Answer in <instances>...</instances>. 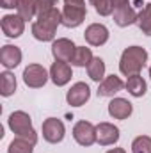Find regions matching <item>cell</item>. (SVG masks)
Returning <instances> with one entry per match:
<instances>
[{
	"mask_svg": "<svg viewBox=\"0 0 151 153\" xmlns=\"http://www.w3.org/2000/svg\"><path fill=\"white\" fill-rule=\"evenodd\" d=\"M123 87H124V82L119 76L109 75L100 82V85H98V96H112L114 98V94H117L119 91H123Z\"/></svg>",
	"mask_w": 151,
	"mask_h": 153,
	"instance_id": "obj_15",
	"label": "cell"
},
{
	"mask_svg": "<svg viewBox=\"0 0 151 153\" xmlns=\"http://www.w3.org/2000/svg\"><path fill=\"white\" fill-rule=\"evenodd\" d=\"M107 153H126L124 148H112V150H109Z\"/></svg>",
	"mask_w": 151,
	"mask_h": 153,
	"instance_id": "obj_31",
	"label": "cell"
},
{
	"mask_svg": "<svg viewBox=\"0 0 151 153\" xmlns=\"http://www.w3.org/2000/svg\"><path fill=\"white\" fill-rule=\"evenodd\" d=\"M110 4H112V7H114V9H117V7L128 5V0H110Z\"/></svg>",
	"mask_w": 151,
	"mask_h": 153,
	"instance_id": "obj_30",
	"label": "cell"
},
{
	"mask_svg": "<svg viewBox=\"0 0 151 153\" xmlns=\"http://www.w3.org/2000/svg\"><path fill=\"white\" fill-rule=\"evenodd\" d=\"M2 32L7 38H20L25 32V20L20 14H5L2 16Z\"/></svg>",
	"mask_w": 151,
	"mask_h": 153,
	"instance_id": "obj_6",
	"label": "cell"
},
{
	"mask_svg": "<svg viewBox=\"0 0 151 153\" xmlns=\"http://www.w3.org/2000/svg\"><path fill=\"white\" fill-rule=\"evenodd\" d=\"M124 87H126V91H128L132 96H135V98L144 96V94H146V91H148V84H146V80H144L141 75L128 76V80H126Z\"/></svg>",
	"mask_w": 151,
	"mask_h": 153,
	"instance_id": "obj_18",
	"label": "cell"
},
{
	"mask_svg": "<svg viewBox=\"0 0 151 153\" xmlns=\"http://www.w3.org/2000/svg\"><path fill=\"white\" fill-rule=\"evenodd\" d=\"M87 75H89L91 80H94V82L100 84L105 78V61L101 57H94L91 61V64L87 66Z\"/></svg>",
	"mask_w": 151,
	"mask_h": 153,
	"instance_id": "obj_20",
	"label": "cell"
},
{
	"mask_svg": "<svg viewBox=\"0 0 151 153\" xmlns=\"http://www.w3.org/2000/svg\"><path fill=\"white\" fill-rule=\"evenodd\" d=\"M34 2H36V9H38V16L55 9V5H57V0H34Z\"/></svg>",
	"mask_w": 151,
	"mask_h": 153,
	"instance_id": "obj_27",
	"label": "cell"
},
{
	"mask_svg": "<svg viewBox=\"0 0 151 153\" xmlns=\"http://www.w3.org/2000/svg\"><path fill=\"white\" fill-rule=\"evenodd\" d=\"M146 61H148V52L142 46H128L121 53L119 71L124 76L141 75L142 68L146 66Z\"/></svg>",
	"mask_w": 151,
	"mask_h": 153,
	"instance_id": "obj_1",
	"label": "cell"
},
{
	"mask_svg": "<svg viewBox=\"0 0 151 153\" xmlns=\"http://www.w3.org/2000/svg\"><path fill=\"white\" fill-rule=\"evenodd\" d=\"M85 14H87L85 7L64 5V9H62V25H66L68 29H75V27L84 23Z\"/></svg>",
	"mask_w": 151,
	"mask_h": 153,
	"instance_id": "obj_12",
	"label": "cell"
},
{
	"mask_svg": "<svg viewBox=\"0 0 151 153\" xmlns=\"http://www.w3.org/2000/svg\"><path fill=\"white\" fill-rule=\"evenodd\" d=\"M133 112V105L126 98H112L109 103V116L114 119H126Z\"/></svg>",
	"mask_w": 151,
	"mask_h": 153,
	"instance_id": "obj_14",
	"label": "cell"
},
{
	"mask_svg": "<svg viewBox=\"0 0 151 153\" xmlns=\"http://www.w3.org/2000/svg\"><path fill=\"white\" fill-rule=\"evenodd\" d=\"M109 36L110 32L103 23H91L84 32V38L91 46H103L109 41Z\"/></svg>",
	"mask_w": 151,
	"mask_h": 153,
	"instance_id": "obj_10",
	"label": "cell"
},
{
	"mask_svg": "<svg viewBox=\"0 0 151 153\" xmlns=\"http://www.w3.org/2000/svg\"><path fill=\"white\" fill-rule=\"evenodd\" d=\"M55 30H57V27H53L43 20H38L32 23V36L38 41H43V43L44 41H55Z\"/></svg>",
	"mask_w": 151,
	"mask_h": 153,
	"instance_id": "obj_17",
	"label": "cell"
},
{
	"mask_svg": "<svg viewBox=\"0 0 151 153\" xmlns=\"http://www.w3.org/2000/svg\"><path fill=\"white\" fill-rule=\"evenodd\" d=\"M75 50H76V45L68 38H59L52 43V55L55 57V61L70 62Z\"/></svg>",
	"mask_w": 151,
	"mask_h": 153,
	"instance_id": "obj_8",
	"label": "cell"
},
{
	"mask_svg": "<svg viewBox=\"0 0 151 153\" xmlns=\"http://www.w3.org/2000/svg\"><path fill=\"white\" fill-rule=\"evenodd\" d=\"M0 62L4 68L13 70L21 62V50L14 45H4L0 50Z\"/></svg>",
	"mask_w": 151,
	"mask_h": 153,
	"instance_id": "obj_13",
	"label": "cell"
},
{
	"mask_svg": "<svg viewBox=\"0 0 151 153\" xmlns=\"http://www.w3.org/2000/svg\"><path fill=\"white\" fill-rule=\"evenodd\" d=\"M48 76H50V73L44 70V66L36 64V62H34V64H29V66L23 70V82H25V85H29V87H32V89L43 87V85L46 84Z\"/></svg>",
	"mask_w": 151,
	"mask_h": 153,
	"instance_id": "obj_4",
	"label": "cell"
},
{
	"mask_svg": "<svg viewBox=\"0 0 151 153\" xmlns=\"http://www.w3.org/2000/svg\"><path fill=\"white\" fill-rule=\"evenodd\" d=\"M43 139L50 144H59L64 135H66V128H64V123L57 117H48L43 121Z\"/></svg>",
	"mask_w": 151,
	"mask_h": 153,
	"instance_id": "obj_3",
	"label": "cell"
},
{
	"mask_svg": "<svg viewBox=\"0 0 151 153\" xmlns=\"http://www.w3.org/2000/svg\"><path fill=\"white\" fill-rule=\"evenodd\" d=\"M132 153H151V137L139 135L132 143Z\"/></svg>",
	"mask_w": 151,
	"mask_h": 153,
	"instance_id": "obj_25",
	"label": "cell"
},
{
	"mask_svg": "<svg viewBox=\"0 0 151 153\" xmlns=\"http://www.w3.org/2000/svg\"><path fill=\"white\" fill-rule=\"evenodd\" d=\"M137 13L132 5H123L114 9V22L117 27H128L132 23H137Z\"/></svg>",
	"mask_w": 151,
	"mask_h": 153,
	"instance_id": "obj_16",
	"label": "cell"
},
{
	"mask_svg": "<svg viewBox=\"0 0 151 153\" xmlns=\"http://www.w3.org/2000/svg\"><path fill=\"white\" fill-rule=\"evenodd\" d=\"M137 25L142 30V34L151 36V4H146L142 7V11L137 16Z\"/></svg>",
	"mask_w": 151,
	"mask_h": 153,
	"instance_id": "obj_23",
	"label": "cell"
},
{
	"mask_svg": "<svg viewBox=\"0 0 151 153\" xmlns=\"http://www.w3.org/2000/svg\"><path fill=\"white\" fill-rule=\"evenodd\" d=\"M93 59H94V55H93L91 48H87V46H76L75 53H73V57H71L70 62H71V66H76V68H87Z\"/></svg>",
	"mask_w": 151,
	"mask_h": 153,
	"instance_id": "obj_19",
	"label": "cell"
},
{
	"mask_svg": "<svg viewBox=\"0 0 151 153\" xmlns=\"http://www.w3.org/2000/svg\"><path fill=\"white\" fill-rule=\"evenodd\" d=\"M73 76V71H71V66L64 61H55L50 68V78L52 82L57 85V87H62L66 85Z\"/></svg>",
	"mask_w": 151,
	"mask_h": 153,
	"instance_id": "obj_11",
	"label": "cell"
},
{
	"mask_svg": "<svg viewBox=\"0 0 151 153\" xmlns=\"http://www.w3.org/2000/svg\"><path fill=\"white\" fill-rule=\"evenodd\" d=\"M73 139L80 146H93L96 143V126L91 121H78L73 126Z\"/></svg>",
	"mask_w": 151,
	"mask_h": 153,
	"instance_id": "obj_5",
	"label": "cell"
},
{
	"mask_svg": "<svg viewBox=\"0 0 151 153\" xmlns=\"http://www.w3.org/2000/svg\"><path fill=\"white\" fill-rule=\"evenodd\" d=\"M89 2L94 5L96 13L100 16H109V14L114 13V7H112V4H110V0H89Z\"/></svg>",
	"mask_w": 151,
	"mask_h": 153,
	"instance_id": "obj_26",
	"label": "cell"
},
{
	"mask_svg": "<svg viewBox=\"0 0 151 153\" xmlns=\"http://www.w3.org/2000/svg\"><path fill=\"white\" fill-rule=\"evenodd\" d=\"M150 78H151V66H150Z\"/></svg>",
	"mask_w": 151,
	"mask_h": 153,
	"instance_id": "obj_32",
	"label": "cell"
},
{
	"mask_svg": "<svg viewBox=\"0 0 151 153\" xmlns=\"http://www.w3.org/2000/svg\"><path fill=\"white\" fill-rule=\"evenodd\" d=\"M7 153H34V144L25 141V139H13L9 148H7Z\"/></svg>",
	"mask_w": 151,
	"mask_h": 153,
	"instance_id": "obj_24",
	"label": "cell"
},
{
	"mask_svg": "<svg viewBox=\"0 0 151 153\" xmlns=\"http://www.w3.org/2000/svg\"><path fill=\"white\" fill-rule=\"evenodd\" d=\"M0 5L4 9H14L18 7V0H0Z\"/></svg>",
	"mask_w": 151,
	"mask_h": 153,
	"instance_id": "obj_28",
	"label": "cell"
},
{
	"mask_svg": "<svg viewBox=\"0 0 151 153\" xmlns=\"http://www.w3.org/2000/svg\"><path fill=\"white\" fill-rule=\"evenodd\" d=\"M7 125H9V128L13 130V134H16V137L25 139V141H29V143H32V144L36 146V143H38V134H36V130H34V126H32L30 116L27 114V112H23V111H14L13 114L9 116Z\"/></svg>",
	"mask_w": 151,
	"mask_h": 153,
	"instance_id": "obj_2",
	"label": "cell"
},
{
	"mask_svg": "<svg viewBox=\"0 0 151 153\" xmlns=\"http://www.w3.org/2000/svg\"><path fill=\"white\" fill-rule=\"evenodd\" d=\"M66 5H75V7H85V0H64Z\"/></svg>",
	"mask_w": 151,
	"mask_h": 153,
	"instance_id": "obj_29",
	"label": "cell"
},
{
	"mask_svg": "<svg viewBox=\"0 0 151 153\" xmlns=\"http://www.w3.org/2000/svg\"><path fill=\"white\" fill-rule=\"evenodd\" d=\"M91 98V89L85 82H76L70 87V91L66 93V102L71 107H82L87 100Z\"/></svg>",
	"mask_w": 151,
	"mask_h": 153,
	"instance_id": "obj_7",
	"label": "cell"
},
{
	"mask_svg": "<svg viewBox=\"0 0 151 153\" xmlns=\"http://www.w3.org/2000/svg\"><path fill=\"white\" fill-rule=\"evenodd\" d=\"M119 141V128L112 123H100L96 125V143L101 146H110Z\"/></svg>",
	"mask_w": 151,
	"mask_h": 153,
	"instance_id": "obj_9",
	"label": "cell"
},
{
	"mask_svg": "<svg viewBox=\"0 0 151 153\" xmlns=\"http://www.w3.org/2000/svg\"><path fill=\"white\" fill-rule=\"evenodd\" d=\"M16 11H18V14H20L25 22L32 20V18L38 14L36 2H34V0H18V7H16Z\"/></svg>",
	"mask_w": 151,
	"mask_h": 153,
	"instance_id": "obj_22",
	"label": "cell"
},
{
	"mask_svg": "<svg viewBox=\"0 0 151 153\" xmlns=\"http://www.w3.org/2000/svg\"><path fill=\"white\" fill-rule=\"evenodd\" d=\"M16 76L13 75L11 71H4L2 75H0V94L2 96H11V94H14L16 93Z\"/></svg>",
	"mask_w": 151,
	"mask_h": 153,
	"instance_id": "obj_21",
	"label": "cell"
}]
</instances>
